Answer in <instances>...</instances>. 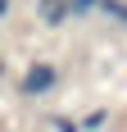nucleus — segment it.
<instances>
[{
  "instance_id": "f257e3e1",
  "label": "nucleus",
  "mask_w": 127,
  "mask_h": 132,
  "mask_svg": "<svg viewBox=\"0 0 127 132\" xmlns=\"http://www.w3.org/2000/svg\"><path fill=\"white\" fill-rule=\"evenodd\" d=\"M63 87V68L55 59H32V64L18 73V100H50L55 91Z\"/></svg>"
},
{
  "instance_id": "f03ea898",
  "label": "nucleus",
  "mask_w": 127,
  "mask_h": 132,
  "mask_svg": "<svg viewBox=\"0 0 127 132\" xmlns=\"http://www.w3.org/2000/svg\"><path fill=\"white\" fill-rule=\"evenodd\" d=\"M32 14H37V23L41 27H63V23H73V14H68V0H32Z\"/></svg>"
},
{
  "instance_id": "7ed1b4c3",
  "label": "nucleus",
  "mask_w": 127,
  "mask_h": 132,
  "mask_svg": "<svg viewBox=\"0 0 127 132\" xmlns=\"http://www.w3.org/2000/svg\"><path fill=\"white\" fill-rule=\"evenodd\" d=\"M100 14H109V18H114V23L127 32V0H104V5H100Z\"/></svg>"
},
{
  "instance_id": "20e7f679",
  "label": "nucleus",
  "mask_w": 127,
  "mask_h": 132,
  "mask_svg": "<svg viewBox=\"0 0 127 132\" xmlns=\"http://www.w3.org/2000/svg\"><path fill=\"white\" fill-rule=\"evenodd\" d=\"M50 132H86V128H82V119H73V114H50Z\"/></svg>"
},
{
  "instance_id": "39448f33",
  "label": "nucleus",
  "mask_w": 127,
  "mask_h": 132,
  "mask_svg": "<svg viewBox=\"0 0 127 132\" xmlns=\"http://www.w3.org/2000/svg\"><path fill=\"white\" fill-rule=\"evenodd\" d=\"M104 0H68V14L73 18H91V14H100Z\"/></svg>"
},
{
  "instance_id": "423d86ee",
  "label": "nucleus",
  "mask_w": 127,
  "mask_h": 132,
  "mask_svg": "<svg viewBox=\"0 0 127 132\" xmlns=\"http://www.w3.org/2000/svg\"><path fill=\"white\" fill-rule=\"evenodd\" d=\"M82 128H86V132H100V128H109V109H91L86 119H82Z\"/></svg>"
},
{
  "instance_id": "0eeeda50",
  "label": "nucleus",
  "mask_w": 127,
  "mask_h": 132,
  "mask_svg": "<svg viewBox=\"0 0 127 132\" xmlns=\"http://www.w3.org/2000/svg\"><path fill=\"white\" fill-rule=\"evenodd\" d=\"M14 5H18V0H0V23H9V18H14Z\"/></svg>"
},
{
  "instance_id": "6e6552de",
  "label": "nucleus",
  "mask_w": 127,
  "mask_h": 132,
  "mask_svg": "<svg viewBox=\"0 0 127 132\" xmlns=\"http://www.w3.org/2000/svg\"><path fill=\"white\" fill-rule=\"evenodd\" d=\"M9 78V59H5V55H0V82Z\"/></svg>"
}]
</instances>
